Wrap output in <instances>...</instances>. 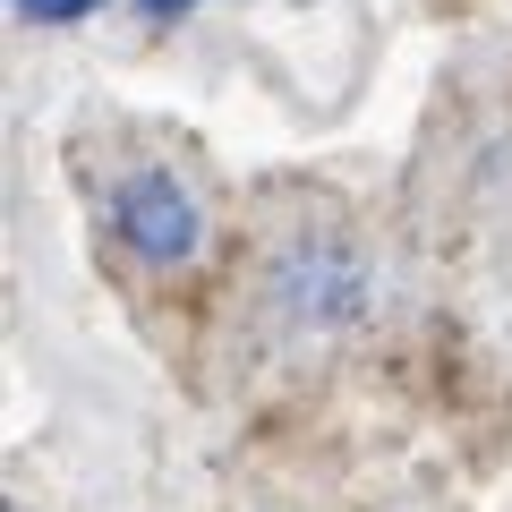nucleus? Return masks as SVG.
I'll return each instance as SVG.
<instances>
[{
  "instance_id": "nucleus-4",
  "label": "nucleus",
  "mask_w": 512,
  "mask_h": 512,
  "mask_svg": "<svg viewBox=\"0 0 512 512\" xmlns=\"http://www.w3.org/2000/svg\"><path fill=\"white\" fill-rule=\"evenodd\" d=\"M137 9H154V18H180V9H197V0H137Z\"/></svg>"
},
{
  "instance_id": "nucleus-1",
  "label": "nucleus",
  "mask_w": 512,
  "mask_h": 512,
  "mask_svg": "<svg viewBox=\"0 0 512 512\" xmlns=\"http://www.w3.org/2000/svg\"><path fill=\"white\" fill-rule=\"evenodd\" d=\"M265 299L291 333H350L367 316V256L342 239H291L265 265Z\"/></svg>"
},
{
  "instance_id": "nucleus-2",
  "label": "nucleus",
  "mask_w": 512,
  "mask_h": 512,
  "mask_svg": "<svg viewBox=\"0 0 512 512\" xmlns=\"http://www.w3.org/2000/svg\"><path fill=\"white\" fill-rule=\"evenodd\" d=\"M111 231H120V248L137 256V265H188L197 256V231H205V214H197V197H188L171 171H128L120 188H111Z\"/></svg>"
},
{
  "instance_id": "nucleus-3",
  "label": "nucleus",
  "mask_w": 512,
  "mask_h": 512,
  "mask_svg": "<svg viewBox=\"0 0 512 512\" xmlns=\"http://www.w3.org/2000/svg\"><path fill=\"white\" fill-rule=\"evenodd\" d=\"M103 0H18V18H35V26H77V18H94Z\"/></svg>"
}]
</instances>
